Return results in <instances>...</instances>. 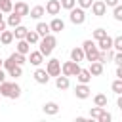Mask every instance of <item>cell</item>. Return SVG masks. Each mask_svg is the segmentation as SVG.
<instances>
[{"label": "cell", "instance_id": "cell-1", "mask_svg": "<svg viewBox=\"0 0 122 122\" xmlns=\"http://www.w3.org/2000/svg\"><path fill=\"white\" fill-rule=\"evenodd\" d=\"M57 46V38L50 32V34H46V36H42L40 38V53L44 55V57H48V55H51V51H53V48Z\"/></svg>", "mask_w": 122, "mask_h": 122}, {"label": "cell", "instance_id": "cell-2", "mask_svg": "<svg viewBox=\"0 0 122 122\" xmlns=\"http://www.w3.org/2000/svg\"><path fill=\"white\" fill-rule=\"evenodd\" d=\"M0 95L2 97H10V99H17L21 95V88L15 82H2L0 84Z\"/></svg>", "mask_w": 122, "mask_h": 122}, {"label": "cell", "instance_id": "cell-3", "mask_svg": "<svg viewBox=\"0 0 122 122\" xmlns=\"http://www.w3.org/2000/svg\"><path fill=\"white\" fill-rule=\"evenodd\" d=\"M82 50H84V53H86V61H97V57H99V48H97V44L93 42V40H84L82 42Z\"/></svg>", "mask_w": 122, "mask_h": 122}, {"label": "cell", "instance_id": "cell-4", "mask_svg": "<svg viewBox=\"0 0 122 122\" xmlns=\"http://www.w3.org/2000/svg\"><path fill=\"white\" fill-rule=\"evenodd\" d=\"M80 69H82L80 63H76V61L71 59V61H65V63L61 65V74H65V76H76Z\"/></svg>", "mask_w": 122, "mask_h": 122}, {"label": "cell", "instance_id": "cell-5", "mask_svg": "<svg viewBox=\"0 0 122 122\" xmlns=\"http://www.w3.org/2000/svg\"><path fill=\"white\" fill-rule=\"evenodd\" d=\"M69 19H71V23L72 25H82L84 21H86V13H84V10L78 6H74L72 10H69Z\"/></svg>", "mask_w": 122, "mask_h": 122}, {"label": "cell", "instance_id": "cell-6", "mask_svg": "<svg viewBox=\"0 0 122 122\" xmlns=\"http://www.w3.org/2000/svg\"><path fill=\"white\" fill-rule=\"evenodd\" d=\"M46 71L50 76H59L61 74V61L59 59H50L46 65Z\"/></svg>", "mask_w": 122, "mask_h": 122}, {"label": "cell", "instance_id": "cell-7", "mask_svg": "<svg viewBox=\"0 0 122 122\" xmlns=\"http://www.w3.org/2000/svg\"><path fill=\"white\" fill-rule=\"evenodd\" d=\"M92 11H93V15L103 17L105 11H107V4H105L103 0H93V4H92Z\"/></svg>", "mask_w": 122, "mask_h": 122}, {"label": "cell", "instance_id": "cell-8", "mask_svg": "<svg viewBox=\"0 0 122 122\" xmlns=\"http://www.w3.org/2000/svg\"><path fill=\"white\" fill-rule=\"evenodd\" d=\"M44 10H46V13H50V15H57V13L61 11V2H59V0H48Z\"/></svg>", "mask_w": 122, "mask_h": 122}, {"label": "cell", "instance_id": "cell-9", "mask_svg": "<svg viewBox=\"0 0 122 122\" xmlns=\"http://www.w3.org/2000/svg\"><path fill=\"white\" fill-rule=\"evenodd\" d=\"M32 76H34V80H36L38 84H48V80H50L48 71H46V69H40V67L34 71V74H32Z\"/></svg>", "mask_w": 122, "mask_h": 122}, {"label": "cell", "instance_id": "cell-10", "mask_svg": "<svg viewBox=\"0 0 122 122\" xmlns=\"http://www.w3.org/2000/svg\"><path fill=\"white\" fill-rule=\"evenodd\" d=\"M74 95H76L78 99H88V97H90V86H88V84H78V86L74 88Z\"/></svg>", "mask_w": 122, "mask_h": 122}, {"label": "cell", "instance_id": "cell-11", "mask_svg": "<svg viewBox=\"0 0 122 122\" xmlns=\"http://www.w3.org/2000/svg\"><path fill=\"white\" fill-rule=\"evenodd\" d=\"M13 11H15L17 15H21V17H25V15H29V11H30V8L27 6V2H15V6H13Z\"/></svg>", "mask_w": 122, "mask_h": 122}, {"label": "cell", "instance_id": "cell-12", "mask_svg": "<svg viewBox=\"0 0 122 122\" xmlns=\"http://www.w3.org/2000/svg\"><path fill=\"white\" fill-rule=\"evenodd\" d=\"M50 30H51V32H61V30H65V21L59 19V17H53L51 23H50Z\"/></svg>", "mask_w": 122, "mask_h": 122}, {"label": "cell", "instance_id": "cell-13", "mask_svg": "<svg viewBox=\"0 0 122 122\" xmlns=\"http://www.w3.org/2000/svg\"><path fill=\"white\" fill-rule=\"evenodd\" d=\"M42 111H44L46 114H50V116H53V114H57V112H59V105H57L55 101H48V103H44V107H42Z\"/></svg>", "mask_w": 122, "mask_h": 122}, {"label": "cell", "instance_id": "cell-14", "mask_svg": "<svg viewBox=\"0 0 122 122\" xmlns=\"http://www.w3.org/2000/svg\"><path fill=\"white\" fill-rule=\"evenodd\" d=\"M71 59H72V61H76V63H80V61H84V59H86V53H84L82 46H80V48H72V50H71Z\"/></svg>", "mask_w": 122, "mask_h": 122}, {"label": "cell", "instance_id": "cell-15", "mask_svg": "<svg viewBox=\"0 0 122 122\" xmlns=\"http://www.w3.org/2000/svg\"><path fill=\"white\" fill-rule=\"evenodd\" d=\"M76 80H78L80 84H90V80H92V72H90L88 69H80L78 74H76Z\"/></svg>", "mask_w": 122, "mask_h": 122}, {"label": "cell", "instance_id": "cell-16", "mask_svg": "<svg viewBox=\"0 0 122 122\" xmlns=\"http://www.w3.org/2000/svg\"><path fill=\"white\" fill-rule=\"evenodd\" d=\"M21 15H17L15 11H11L10 15H8V19H6V23H8V27H11V29H15L17 25H21Z\"/></svg>", "mask_w": 122, "mask_h": 122}, {"label": "cell", "instance_id": "cell-17", "mask_svg": "<svg viewBox=\"0 0 122 122\" xmlns=\"http://www.w3.org/2000/svg\"><path fill=\"white\" fill-rule=\"evenodd\" d=\"M15 51H19V53H23V55H27V53H30V44L23 38V40H17V46H15Z\"/></svg>", "mask_w": 122, "mask_h": 122}, {"label": "cell", "instance_id": "cell-18", "mask_svg": "<svg viewBox=\"0 0 122 122\" xmlns=\"http://www.w3.org/2000/svg\"><path fill=\"white\" fill-rule=\"evenodd\" d=\"M55 86H57V90H67V88L71 86V82H69V76H65V74H59V76H55Z\"/></svg>", "mask_w": 122, "mask_h": 122}, {"label": "cell", "instance_id": "cell-19", "mask_svg": "<svg viewBox=\"0 0 122 122\" xmlns=\"http://www.w3.org/2000/svg\"><path fill=\"white\" fill-rule=\"evenodd\" d=\"M13 40H15V38H13V30H6V29H4V30L0 32V42H2L4 46L11 44Z\"/></svg>", "mask_w": 122, "mask_h": 122}, {"label": "cell", "instance_id": "cell-20", "mask_svg": "<svg viewBox=\"0 0 122 122\" xmlns=\"http://www.w3.org/2000/svg\"><path fill=\"white\" fill-rule=\"evenodd\" d=\"M29 61H30V65H34V67H40V65H42V61H44V55L40 53V50H38V51H30V57H29Z\"/></svg>", "mask_w": 122, "mask_h": 122}, {"label": "cell", "instance_id": "cell-21", "mask_svg": "<svg viewBox=\"0 0 122 122\" xmlns=\"http://www.w3.org/2000/svg\"><path fill=\"white\" fill-rule=\"evenodd\" d=\"M88 71L92 72V76H99V74H103V63H99V61H92Z\"/></svg>", "mask_w": 122, "mask_h": 122}, {"label": "cell", "instance_id": "cell-22", "mask_svg": "<svg viewBox=\"0 0 122 122\" xmlns=\"http://www.w3.org/2000/svg\"><path fill=\"white\" fill-rule=\"evenodd\" d=\"M97 48H99V50H103V51H105V50H111V48H112V38L107 34L105 38L97 40Z\"/></svg>", "mask_w": 122, "mask_h": 122}, {"label": "cell", "instance_id": "cell-23", "mask_svg": "<svg viewBox=\"0 0 122 122\" xmlns=\"http://www.w3.org/2000/svg\"><path fill=\"white\" fill-rule=\"evenodd\" d=\"M44 13H46L44 6H34V8H32L30 11H29V17H32V19H36V21H38V19H40V17H42Z\"/></svg>", "mask_w": 122, "mask_h": 122}, {"label": "cell", "instance_id": "cell-24", "mask_svg": "<svg viewBox=\"0 0 122 122\" xmlns=\"http://www.w3.org/2000/svg\"><path fill=\"white\" fill-rule=\"evenodd\" d=\"M38 34H40V38L42 36H46V34H50L51 30H50V23H44V21H40L38 25H36V29H34Z\"/></svg>", "mask_w": 122, "mask_h": 122}, {"label": "cell", "instance_id": "cell-25", "mask_svg": "<svg viewBox=\"0 0 122 122\" xmlns=\"http://www.w3.org/2000/svg\"><path fill=\"white\" fill-rule=\"evenodd\" d=\"M27 30H29L27 27H23V25H17V27L13 29V38H15V40H23V38L27 36Z\"/></svg>", "mask_w": 122, "mask_h": 122}, {"label": "cell", "instance_id": "cell-26", "mask_svg": "<svg viewBox=\"0 0 122 122\" xmlns=\"http://www.w3.org/2000/svg\"><path fill=\"white\" fill-rule=\"evenodd\" d=\"M25 40H27L29 44H38V42H40V34H38L36 30H27Z\"/></svg>", "mask_w": 122, "mask_h": 122}, {"label": "cell", "instance_id": "cell-27", "mask_svg": "<svg viewBox=\"0 0 122 122\" xmlns=\"http://www.w3.org/2000/svg\"><path fill=\"white\" fill-rule=\"evenodd\" d=\"M0 11L2 13H11L13 11V2L11 0H2L0 2Z\"/></svg>", "mask_w": 122, "mask_h": 122}, {"label": "cell", "instance_id": "cell-28", "mask_svg": "<svg viewBox=\"0 0 122 122\" xmlns=\"http://www.w3.org/2000/svg\"><path fill=\"white\" fill-rule=\"evenodd\" d=\"M6 72H8L10 76H13V78H19V76L23 74V67H21V65H13V67H11V69H8Z\"/></svg>", "mask_w": 122, "mask_h": 122}, {"label": "cell", "instance_id": "cell-29", "mask_svg": "<svg viewBox=\"0 0 122 122\" xmlns=\"http://www.w3.org/2000/svg\"><path fill=\"white\" fill-rule=\"evenodd\" d=\"M10 57H11V59H13V61H15L17 65H21V67H23V65L27 63V57H25L23 53H19V51H13V53H11Z\"/></svg>", "mask_w": 122, "mask_h": 122}, {"label": "cell", "instance_id": "cell-30", "mask_svg": "<svg viewBox=\"0 0 122 122\" xmlns=\"http://www.w3.org/2000/svg\"><path fill=\"white\" fill-rule=\"evenodd\" d=\"M107 95H103V93H97L95 97H93V105H97V107H107Z\"/></svg>", "mask_w": 122, "mask_h": 122}, {"label": "cell", "instance_id": "cell-31", "mask_svg": "<svg viewBox=\"0 0 122 122\" xmlns=\"http://www.w3.org/2000/svg\"><path fill=\"white\" fill-rule=\"evenodd\" d=\"M103 111H105V107H97V105H95V107H92V109H90V118L97 120V118L101 116V112H103Z\"/></svg>", "mask_w": 122, "mask_h": 122}, {"label": "cell", "instance_id": "cell-32", "mask_svg": "<svg viewBox=\"0 0 122 122\" xmlns=\"http://www.w3.org/2000/svg\"><path fill=\"white\" fill-rule=\"evenodd\" d=\"M111 90H112L116 95H120V93H122V78H116V80L111 84Z\"/></svg>", "mask_w": 122, "mask_h": 122}, {"label": "cell", "instance_id": "cell-33", "mask_svg": "<svg viewBox=\"0 0 122 122\" xmlns=\"http://www.w3.org/2000/svg\"><path fill=\"white\" fill-rule=\"evenodd\" d=\"M59 2H61V8L65 10H72L76 6V0H59Z\"/></svg>", "mask_w": 122, "mask_h": 122}, {"label": "cell", "instance_id": "cell-34", "mask_svg": "<svg viewBox=\"0 0 122 122\" xmlns=\"http://www.w3.org/2000/svg\"><path fill=\"white\" fill-rule=\"evenodd\" d=\"M105 36H107V30H105V29H95V30H93V38H95V40H101V38H105Z\"/></svg>", "mask_w": 122, "mask_h": 122}, {"label": "cell", "instance_id": "cell-35", "mask_svg": "<svg viewBox=\"0 0 122 122\" xmlns=\"http://www.w3.org/2000/svg\"><path fill=\"white\" fill-rule=\"evenodd\" d=\"M111 120H112V114H111V112H107V111H103V112H101V116L97 118V122H111Z\"/></svg>", "mask_w": 122, "mask_h": 122}, {"label": "cell", "instance_id": "cell-36", "mask_svg": "<svg viewBox=\"0 0 122 122\" xmlns=\"http://www.w3.org/2000/svg\"><path fill=\"white\" fill-rule=\"evenodd\" d=\"M112 48H114L116 51H122V36L112 38Z\"/></svg>", "mask_w": 122, "mask_h": 122}, {"label": "cell", "instance_id": "cell-37", "mask_svg": "<svg viewBox=\"0 0 122 122\" xmlns=\"http://www.w3.org/2000/svg\"><path fill=\"white\" fill-rule=\"evenodd\" d=\"M112 17L116 19V21H122V6L118 4V6H114V11H112Z\"/></svg>", "mask_w": 122, "mask_h": 122}, {"label": "cell", "instance_id": "cell-38", "mask_svg": "<svg viewBox=\"0 0 122 122\" xmlns=\"http://www.w3.org/2000/svg\"><path fill=\"white\" fill-rule=\"evenodd\" d=\"M76 4L82 8V10H88V8H92V4H93V0H76Z\"/></svg>", "mask_w": 122, "mask_h": 122}, {"label": "cell", "instance_id": "cell-39", "mask_svg": "<svg viewBox=\"0 0 122 122\" xmlns=\"http://www.w3.org/2000/svg\"><path fill=\"white\" fill-rule=\"evenodd\" d=\"M112 61L116 63V67H118V65H122V51H116V53H114V57H112Z\"/></svg>", "mask_w": 122, "mask_h": 122}, {"label": "cell", "instance_id": "cell-40", "mask_svg": "<svg viewBox=\"0 0 122 122\" xmlns=\"http://www.w3.org/2000/svg\"><path fill=\"white\" fill-rule=\"evenodd\" d=\"M6 27H8V23L4 21V17H2V11H0V32H2V30L6 29Z\"/></svg>", "mask_w": 122, "mask_h": 122}, {"label": "cell", "instance_id": "cell-41", "mask_svg": "<svg viewBox=\"0 0 122 122\" xmlns=\"http://www.w3.org/2000/svg\"><path fill=\"white\" fill-rule=\"evenodd\" d=\"M107 6H111V8H114V6H118V0H103Z\"/></svg>", "mask_w": 122, "mask_h": 122}, {"label": "cell", "instance_id": "cell-42", "mask_svg": "<svg viewBox=\"0 0 122 122\" xmlns=\"http://www.w3.org/2000/svg\"><path fill=\"white\" fill-rule=\"evenodd\" d=\"M116 76H118V78H122V65H118V67H116Z\"/></svg>", "mask_w": 122, "mask_h": 122}, {"label": "cell", "instance_id": "cell-43", "mask_svg": "<svg viewBox=\"0 0 122 122\" xmlns=\"http://www.w3.org/2000/svg\"><path fill=\"white\" fill-rule=\"evenodd\" d=\"M6 80V72H4V69H0V84Z\"/></svg>", "mask_w": 122, "mask_h": 122}, {"label": "cell", "instance_id": "cell-44", "mask_svg": "<svg viewBox=\"0 0 122 122\" xmlns=\"http://www.w3.org/2000/svg\"><path fill=\"white\" fill-rule=\"evenodd\" d=\"M116 105H118V109H120V111H122V93H120V95H118V101H116Z\"/></svg>", "mask_w": 122, "mask_h": 122}, {"label": "cell", "instance_id": "cell-45", "mask_svg": "<svg viewBox=\"0 0 122 122\" xmlns=\"http://www.w3.org/2000/svg\"><path fill=\"white\" fill-rule=\"evenodd\" d=\"M2 65H4V59H2V57H0V69H2Z\"/></svg>", "mask_w": 122, "mask_h": 122}]
</instances>
